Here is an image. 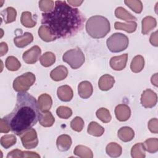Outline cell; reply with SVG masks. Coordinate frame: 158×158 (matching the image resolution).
<instances>
[{
  "instance_id": "cell-1",
  "label": "cell",
  "mask_w": 158,
  "mask_h": 158,
  "mask_svg": "<svg viewBox=\"0 0 158 158\" xmlns=\"http://www.w3.org/2000/svg\"><path fill=\"white\" fill-rule=\"evenodd\" d=\"M85 17L77 8L67 4L66 1H55L51 12L42 14L41 23L48 26L57 38L71 37L83 27Z\"/></svg>"
},
{
  "instance_id": "cell-2",
  "label": "cell",
  "mask_w": 158,
  "mask_h": 158,
  "mask_svg": "<svg viewBox=\"0 0 158 158\" xmlns=\"http://www.w3.org/2000/svg\"><path fill=\"white\" fill-rule=\"evenodd\" d=\"M41 114L36 99L28 93L19 92L14 110L3 118L9 125L10 130L20 136L36 125Z\"/></svg>"
},
{
  "instance_id": "cell-3",
  "label": "cell",
  "mask_w": 158,
  "mask_h": 158,
  "mask_svg": "<svg viewBox=\"0 0 158 158\" xmlns=\"http://www.w3.org/2000/svg\"><path fill=\"white\" fill-rule=\"evenodd\" d=\"M109 21L101 15H94L89 18L86 23V30L93 38H104L110 31Z\"/></svg>"
},
{
  "instance_id": "cell-4",
  "label": "cell",
  "mask_w": 158,
  "mask_h": 158,
  "mask_svg": "<svg viewBox=\"0 0 158 158\" xmlns=\"http://www.w3.org/2000/svg\"><path fill=\"white\" fill-rule=\"evenodd\" d=\"M129 44L128 37L121 33H115L106 41L109 50L112 52H119L127 48Z\"/></svg>"
},
{
  "instance_id": "cell-5",
  "label": "cell",
  "mask_w": 158,
  "mask_h": 158,
  "mask_svg": "<svg viewBox=\"0 0 158 158\" xmlns=\"http://www.w3.org/2000/svg\"><path fill=\"white\" fill-rule=\"evenodd\" d=\"M62 60L70 65L72 69H77L83 64L85 57L82 51L76 48L66 51L62 56Z\"/></svg>"
},
{
  "instance_id": "cell-6",
  "label": "cell",
  "mask_w": 158,
  "mask_h": 158,
  "mask_svg": "<svg viewBox=\"0 0 158 158\" xmlns=\"http://www.w3.org/2000/svg\"><path fill=\"white\" fill-rule=\"evenodd\" d=\"M35 75L31 72H27L17 77L13 82V88L17 92H26L35 81Z\"/></svg>"
},
{
  "instance_id": "cell-7",
  "label": "cell",
  "mask_w": 158,
  "mask_h": 158,
  "mask_svg": "<svg viewBox=\"0 0 158 158\" xmlns=\"http://www.w3.org/2000/svg\"><path fill=\"white\" fill-rule=\"evenodd\" d=\"M23 146L26 149H33L37 146L38 139L37 133L35 129L30 128L20 135Z\"/></svg>"
},
{
  "instance_id": "cell-8",
  "label": "cell",
  "mask_w": 158,
  "mask_h": 158,
  "mask_svg": "<svg viewBox=\"0 0 158 158\" xmlns=\"http://www.w3.org/2000/svg\"><path fill=\"white\" fill-rule=\"evenodd\" d=\"M157 102V94L151 89H146L142 93L141 96V103L145 108H151L155 106Z\"/></svg>"
},
{
  "instance_id": "cell-9",
  "label": "cell",
  "mask_w": 158,
  "mask_h": 158,
  "mask_svg": "<svg viewBox=\"0 0 158 158\" xmlns=\"http://www.w3.org/2000/svg\"><path fill=\"white\" fill-rule=\"evenodd\" d=\"M41 53V50L40 48L38 46H34L23 54L22 58L25 63L33 64L38 61Z\"/></svg>"
},
{
  "instance_id": "cell-10",
  "label": "cell",
  "mask_w": 158,
  "mask_h": 158,
  "mask_svg": "<svg viewBox=\"0 0 158 158\" xmlns=\"http://www.w3.org/2000/svg\"><path fill=\"white\" fill-rule=\"evenodd\" d=\"M115 114L118 120L125 122L129 119L131 115V110L128 106L125 104H121L115 107Z\"/></svg>"
},
{
  "instance_id": "cell-11",
  "label": "cell",
  "mask_w": 158,
  "mask_h": 158,
  "mask_svg": "<svg viewBox=\"0 0 158 158\" xmlns=\"http://www.w3.org/2000/svg\"><path fill=\"white\" fill-rule=\"evenodd\" d=\"M127 59V54H123L118 56H114L110 60V66L115 70H122L125 69Z\"/></svg>"
},
{
  "instance_id": "cell-12",
  "label": "cell",
  "mask_w": 158,
  "mask_h": 158,
  "mask_svg": "<svg viewBox=\"0 0 158 158\" xmlns=\"http://www.w3.org/2000/svg\"><path fill=\"white\" fill-rule=\"evenodd\" d=\"M93 91V86L88 81H83L79 83L78 86V93L80 98L87 99L92 95Z\"/></svg>"
},
{
  "instance_id": "cell-13",
  "label": "cell",
  "mask_w": 158,
  "mask_h": 158,
  "mask_svg": "<svg viewBox=\"0 0 158 158\" xmlns=\"http://www.w3.org/2000/svg\"><path fill=\"white\" fill-rule=\"evenodd\" d=\"M57 94L60 100L64 102H69L73 98V90L68 85L59 86L57 90Z\"/></svg>"
},
{
  "instance_id": "cell-14",
  "label": "cell",
  "mask_w": 158,
  "mask_h": 158,
  "mask_svg": "<svg viewBox=\"0 0 158 158\" xmlns=\"http://www.w3.org/2000/svg\"><path fill=\"white\" fill-rule=\"evenodd\" d=\"M33 40V36L31 33L25 32L22 35L17 36L14 38L15 45L20 48H24L30 44Z\"/></svg>"
},
{
  "instance_id": "cell-15",
  "label": "cell",
  "mask_w": 158,
  "mask_h": 158,
  "mask_svg": "<svg viewBox=\"0 0 158 158\" xmlns=\"http://www.w3.org/2000/svg\"><path fill=\"white\" fill-rule=\"evenodd\" d=\"M114 83V78L109 74H105L100 77L98 81V86L102 91H107L113 87Z\"/></svg>"
},
{
  "instance_id": "cell-16",
  "label": "cell",
  "mask_w": 158,
  "mask_h": 158,
  "mask_svg": "<svg viewBox=\"0 0 158 158\" xmlns=\"http://www.w3.org/2000/svg\"><path fill=\"white\" fill-rule=\"evenodd\" d=\"M56 145L58 150L60 151H67L72 145V139L67 135H61L57 139Z\"/></svg>"
},
{
  "instance_id": "cell-17",
  "label": "cell",
  "mask_w": 158,
  "mask_h": 158,
  "mask_svg": "<svg viewBox=\"0 0 158 158\" xmlns=\"http://www.w3.org/2000/svg\"><path fill=\"white\" fill-rule=\"evenodd\" d=\"M38 104L40 110L42 112L48 111L52 104V100L50 95L46 93L41 94L38 99Z\"/></svg>"
},
{
  "instance_id": "cell-18",
  "label": "cell",
  "mask_w": 158,
  "mask_h": 158,
  "mask_svg": "<svg viewBox=\"0 0 158 158\" xmlns=\"http://www.w3.org/2000/svg\"><path fill=\"white\" fill-rule=\"evenodd\" d=\"M68 75V70L64 65H59L53 69L50 73L51 78L56 81L65 79Z\"/></svg>"
},
{
  "instance_id": "cell-19",
  "label": "cell",
  "mask_w": 158,
  "mask_h": 158,
  "mask_svg": "<svg viewBox=\"0 0 158 158\" xmlns=\"http://www.w3.org/2000/svg\"><path fill=\"white\" fill-rule=\"evenodd\" d=\"M117 136L122 141L128 142L133 139L135 136V132L130 127H123L118 130Z\"/></svg>"
},
{
  "instance_id": "cell-20",
  "label": "cell",
  "mask_w": 158,
  "mask_h": 158,
  "mask_svg": "<svg viewBox=\"0 0 158 158\" xmlns=\"http://www.w3.org/2000/svg\"><path fill=\"white\" fill-rule=\"evenodd\" d=\"M142 30L141 33L143 35L148 34L151 30L156 27L157 22L156 19L151 16L145 17L141 22Z\"/></svg>"
},
{
  "instance_id": "cell-21",
  "label": "cell",
  "mask_w": 158,
  "mask_h": 158,
  "mask_svg": "<svg viewBox=\"0 0 158 158\" xmlns=\"http://www.w3.org/2000/svg\"><path fill=\"white\" fill-rule=\"evenodd\" d=\"M38 35L40 38L46 42L54 41L57 38L52 33L50 28L46 25H41L38 29Z\"/></svg>"
},
{
  "instance_id": "cell-22",
  "label": "cell",
  "mask_w": 158,
  "mask_h": 158,
  "mask_svg": "<svg viewBox=\"0 0 158 158\" xmlns=\"http://www.w3.org/2000/svg\"><path fill=\"white\" fill-rule=\"evenodd\" d=\"M1 15L2 16L4 22L6 23H9L15 20L17 11L14 8L12 7H8L1 11Z\"/></svg>"
},
{
  "instance_id": "cell-23",
  "label": "cell",
  "mask_w": 158,
  "mask_h": 158,
  "mask_svg": "<svg viewBox=\"0 0 158 158\" xmlns=\"http://www.w3.org/2000/svg\"><path fill=\"white\" fill-rule=\"evenodd\" d=\"M115 15L117 18L123 20L127 22L136 20V18L135 16H133L131 14L128 12L122 7H118L116 8L115 10Z\"/></svg>"
},
{
  "instance_id": "cell-24",
  "label": "cell",
  "mask_w": 158,
  "mask_h": 158,
  "mask_svg": "<svg viewBox=\"0 0 158 158\" xmlns=\"http://www.w3.org/2000/svg\"><path fill=\"white\" fill-rule=\"evenodd\" d=\"M144 59L141 55L136 56L133 57L130 64V69L134 73L140 72L144 68Z\"/></svg>"
},
{
  "instance_id": "cell-25",
  "label": "cell",
  "mask_w": 158,
  "mask_h": 158,
  "mask_svg": "<svg viewBox=\"0 0 158 158\" xmlns=\"http://www.w3.org/2000/svg\"><path fill=\"white\" fill-rule=\"evenodd\" d=\"M137 27V23L135 21H131L127 23H121L118 22H115L114 28L116 30H122L127 33H133L135 31Z\"/></svg>"
},
{
  "instance_id": "cell-26",
  "label": "cell",
  "mask_w": 158,
  "mask_h": 158,
  "mask_svg": "<svg viewBox=\"0 0 158 158\" xmlns=\"http://www.w3.org/2000/svg\"><path fill=\"white\" fill-rule=\"evenodd\" d=\"M55 122V118L51 112L45 111L41 114V117L39 119V122L41 125L44 127H51Z\"/></svg>"
},
{
  "instance_id": "cell-27",
  "label": "cell",
  "mask_w": 158,
  "mask_h": 158,
  "mask_svg": "<svg viewBox=\"0 0 158 158\" xmlns=\"http://www.w3.org/2000/svg\"><path fill=\"white\" fill-rule=\"evenodd\" d=\"M75 155L81 158H92L93 154L92 151L88 147L83 145H78L73 151Z\"/></svg>"
},
{
  "instance_id": "cell-28",
  "label": "cell",
  "mask_w": 158,
  "mask_h": 158,
  "mask_svg": "<svg viewBox=\"0 0 158 158\" xmlns=\"http://www.w3.org/2000/svg\"><path fill=\"white\" fill-rule=\"evenodd\" d=\"M106 153L112 157H119L122 152V147L116 143H109L106 148Z\"/></svg>"
},
{
  "instance_id": "cell-29",
  "label": "cell",
  "mask_w": 158,
  "mask_h": 158,
  "mask_svg": "<svg viewBox=\"0 0 158 158\" xmlns=\"http://www.w3.org/2000/svg\"><path fill=\"white\" fill-rule=\"evenodd\" d=\"M20 22L22 25L27 28H32L36 25V21L33 19L31 13L28 11L22 12Z\"/></svg>"
},
{
  "instance_id": "cell-30",
  "label": "cell",
  "mask_w": 158,
  "mask_h": 158,
  "mask_svg": "<svg viewBox=\"0 0 158 158\" xmlns=\"http://www.w3.org/2000/svg\"><path fill=\"white\" fill-rule=\"evenodd\" d=\"M88 133L94 136H101L104 132V128L96 122L89 123L87 129Z\"/></svg>"
},
{
  "instance_id": "cell-31",
  "label": "cell",
  "mask_w": 158,
  "mask_h": 158,
  "mask_svg": "<svg viewBox=\"0 0 158 158\" xmlns=\"http://www.w3.org/2000/svg\"><path fill=\"white\" fill-rule=\"evenodd\" d=\"M145 148L143 143L135 144L131 149V155L133 158H144L146 156Z\"/></svg>"
},
{
  "instance_id": "cell-32",
  "label": "cell",
  "mask_w": 158,
  "mask_h": 158,
  "mask_svg": "<svg viewBox=\"0 0 158 158\" xmlns=\"http://www.w3.org/2000/svg\"><path fill=\"white\" fill-rule=\"evenodd\" d=\"M40 61L43 66L45 67H49L56 61L55 54L51 52H46L40 57Z\"/></svg>"
},
{
  "instance_id": "cell-33",
  "label": "cell",
  "mask_w": 158,
  "mask_h": 158,
  "mask_svg": "<svg viewBox=\"0 0 158 158\" xmlns=\"http://www.w3.org/2000/svg\"><path fill=\"white\" fill-rule=\"evenodd\" d=\"M146 151L148 152L153 154L158 151V139L151 138L146 139L144 143Z\"/></svg>"
},
{
  "instance_id": "cell-34",
  "label": "cell",
  "mask_w": 158,
  "mask_h": 158,
  "mask_svg": "<svg viewBox=\"0 0 158 158\" xmlns=\"http://www.w3.org/2000/svg\"><path fill=\"white\" fill-rule=\"evenodd\" d=\"M5 65L10 71H17L21 66L20 62L14 56H9L6 60Z\"/></svg>"
},
{
  "instance_id": "cell-35",
  "label": "cell",
  "mask_w": 158,
  "mask_h": 158,
  "mask_svg": "<svg viewBox=\"0 0 158 158\" xmlns=\"http://www.w3.org/2000/svg\"><path fill=\"white\" fill-rule=\"evenodd\" d=\"M17 138L14 135H6L1 138V144L5 149H8L15 144Z\"/></svg>"
},
{
  "instance_id": "cell-36",
  "label": "cell",
  "mask_w": 158,
  "mask_h": 158,
  "mask_svg": "<svg viewBox=\"0 0 158 158\" xmlns=\"http://www.w3.org/2000/svg\"><path fill=\"white\" fill-rule=\"evenodd\" d=\"M97 117L104 123H108L111 120V115L108 109L101 107L96 111Z\"/></svg>"
},
{
  "instance_id": "cell-37",
  "label": "cell",
  "mask_w": 158,
  "mask_h": 158,
  "mask_svg": "<svg viewBox=\"0 0 158 158\" xmlns=\"http://www.w3.org/2000/svg\"><path fill=\"white\" fill-rule=\"evenodd\" d=\"M125 4L135 13L139 14L143 10V4L141 1L128 0L124 1Z\"/></svg>"
},
{
  "instance_id": "cell-38",
  "label": "cell",
  "mask_w": 158,
  "mask_h": 158,
  "mask_svg": "<svg viewBox=\"0 0 158 158\" xmlns=\"http://www.w3.org/2000/svg\"><path fill=\"white\" fill-rule=\"evenodd\" d=\"M56 114L60 118L67 119L72 115V110L67 106H59L56 109Z\"/></svg>"
},
{
  "instance_id": "cell-39",
  "label": "cell",
  "mask_w": 158,
  "mask_h": 158,
  "mask_svg": "<svg viewBox=\"0 0 158 158\" xmlns=\"http://www.w3.org/2000/svg\"><path fill=\"white\" fill-rule=\"evenodd\" d=\"M72 129L77 132L81 131L84 127V121L80 117H75L70 122Z\"/></svg>"
},
{
  "instance_id": "cell-40",
  "label": "cell",
  "mask_w": 158,
  "mask_h": 158,
  "mask_svg": "<svg viewBox=\"0 0 158 158\" xmlns=\"http://www.w3.org/2000/svg\"><path fill=\"white\" fill-rule=\"evenodd\" d=\"M39 7L41 10L49 12L54 7V2L52 0H42L39 1Z\"/></svg>"
},
{
  "instance_id": "cell-41",
  "label": "cell",
  "mask_w": 158,
  "mask_h": 158,
  "mask_svg": "<svg viewBox=\"0 0 158 158\" xmlns=\"http://www.w3.org/2000/svg\"><path fill=\"white\" fill-rule=\"evenodd\" d=\"M157 123H158V120H157V118H151L148 122V127L151 132L155 133V134H157L158 133Z\"/></svg>"
},
{
  "instance_id": "cell-42",
  "label": "cell",
  "mask_w": 158,
  "mask_h": 158,
  "mask_svg": "<svg viewBox=\"0 0 158 158\" xmlns=\"http://www.w3.org/2000/svg\"><path fill=\"white\" fill-rule=\"evenodd\" d=\"M23 157V152L18 149H14L9 152L7 156V158Z\"/></svg>"
},
{
  "instance_id": "cell-43",
  "label": "cell",
  "mask_w": 158,
  "mask_h": 158,
  "mask_svg": "<svg viewBox=\"0 0 158 158\" xmlns=\"http://www.w3.org/2000/svg\"><path fill=\"white\" fill-rule=\"evenodd\" d=\"M10 130V128L7 122L2 118L0 122V131L1 133H8Z\"/></svg>"
},
{
  "instance_id": "cell-44",
  "label": "cell",
  "mask_w": 158,
  "mask_h": 158,
  "mask_svg": "<svg viewBox=\"0 0 158 158\" xmlns=\"http://www.w3.org/2000/svg\"><path fill=\"white\" fill-rule=\"evenodd\" d=\"M149 41L151 44L154 46H158V41H157V31H156L155 32L152 33L151 35Z\"/></svg>"
},
{
  "instance_id": "cell-45",
  "label": "cell",
  "mask_w": 158,
  "mask_h": 158,
  "mask_svg": "<svg viewBox=\"0 0 158 158\" xmlns=\"http://www.w3.org/2000/svg\"><path fill=\"white\" fill-rule=\"evenodd\" d=\"M8 46L5 42H1L0 43V56L2 57L7 52Z\"/></svg>"
},
{
  "instance_id": "cell-46",
  "label": "cell",
  "mask_w": 158,
  "mask_h": 158,
  "mask_svg": "<svg viewBox=\"0 0 158 158\" xmlns=\"http://www.w3.org/2000/svg\"><path fill=\"white\" fill-rule=\"evenodd\" d=\"M23 157H36L39 158L40 156L36 152L31 151H23Z\"/></svg>"
},
{
  "instance_id": "cell-47",
  "label": "cell",
  "mask_w": 158,
  "mask_h": 158,
  "mask_svg": "<svg viewBox=\"0 0 158 158\" xmlns=\"http://www.w3.org/2000/svg\"><path fill=\"white\" fill-rule=\"evenodd\" d=\"M67 2L73 6H80L83 2V1H78V0H68Z\"/></svg>"
},
{
  "instance_id": "cell-48",
  "label": "cell",
  "mask_w": 158,
  "mask_h": 158,
  "mask_svg": "<svg viewBox=\"0 0 158 158\" xmlns=\"http://www.w3.org/2000/svg\"><path fill=\"white\" fill-rule=\"evenodd\" d=\"M151 81L152 85H154L156 87L157 86V73H155L154 75L152 76Z\"/></svg>"
}]
</instances>
